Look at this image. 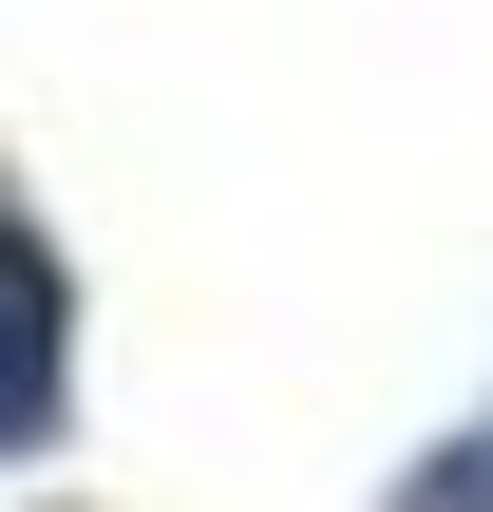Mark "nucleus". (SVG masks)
<instances>
[{
    "label": "nucleus",
    "mask_w": 493,
    "mask_h": 512,
    "mask_svg": "<svg viewBox=\"0 0 493 512\" xmlns=\"http://www.w3.org/2000/svg\"><path fill=\"white\" fill-rule=\"evenodd\" d=\"M57 380H76V285H57L38 209L0 190V456H38V437H57Z\"/></svg>",
    "instance_id": "f257e3e1"
}]
</instances>
